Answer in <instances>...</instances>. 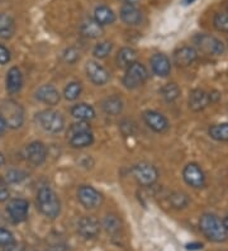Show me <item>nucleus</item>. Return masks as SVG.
Instances as JSON below:
<instances>
[{
	"label": "nucleus",
	"mask_w": 228,
	"mask_h": 251,
	"mask_svg": "<svg viewBox=\"0 0 228 251\" xmlns=\"http://www.w3.org/2000/svg\"><path fill=\"white\" fill-rule=\"evenodd\" d=\"M199 227L203 235L210 241L223 242L227 240L228 231L226 230L223 221L219 220L216 215L205 213L202 216L199 221Z\"/></svg>",
	"instance_id": "1"
},
{
	"label": "nucleus",
	"mask_w": 228,
	"mask_h": 251,
	"mask_svg": "<svg viewBox=\"0 0 228 251\" xmlns=\"http://www.w3.org/2000/svg\"><path fill=\"white\" fill-rule=\"evenodd\" d=\"M37 208L42 215L49 218L58 217L61 212V203L58 197L50 187L40 188L37 193Z\"/></svg>",
	"instance_id": "2"
},
{
	"label": "nucleus",
	"mask_w": 228,
	"mask_h": 251,
	"mask_svg": "<svg viewBox=\"0 0 228 251\" xmlns=\"http://www.w3.org/2000/svg\"><path fill=\"white\" fill-rule=\"evenodd\" d=\"M0 116L3 117L6 127L19 128L25 122V110L19 103L14 100H4L0 103Z\"/></svg>",
	"instance_id": "3"
},
{
	"label": "nucleus",
	"mask_w": 228,
	"mask_h": 251,
	"mask_svg": "<svg viewBox=\"0 0 228 251\" xmlns=\"http://www.w3.org/2000/svg\"><path fill=\"white\" fill-rule=\"evenodd\" d=\"M36 121L41 128L50 133H60L65 128L64 116L55 109H45L37 113Z\"/></svg>",
	"instance_id": "4"
},
{
	"label": "nucleus",
	"mask_w": 228,
	"mask_h": 251,
	"mask_svg": "<svg viewBox=\"0 0 228 251\" xmlns=\"http://www.w3.org/2000/svg\"><path fill=\"white\" fill-rule=\"evenodd\" d=\"M194 45L202 53L207 56H221L225 53V45L222 41L210 34L195 36Z\"/></svg>",
	"instance_id": "5"
},
{
	"label": "nucleus",
	"mask_w": 228,
	"mask_h": 251,
	"mask_svg": "<svg viewBox=\"0 0 228 251\" xmlns=\"http://www.w3.org/2000/svg\"><path fill=\"white\" fill-rule=\"evenodd\" d=\"M147 77H149V71L145 68V65L134 62L129 68H127L125 77H123V85L127 89H137L145 84Z\"/></svg>",
	"instance_id": "6"
},
{
	"label": "nucleus",
	"mask_w": 228,
	"mask_h": 251,
	"mask_svg": "<svg viewBox=\"0 0 228 251\" xmlns=\"http://www.w3.org/2000/svg\"><path fill=\"white\" fill-rule=\"evenodd\" d=\"M132 175L136 181L142 187H151L157 181V169L149 162H140L132 168Z\"/></svg>",
	"instance_id": "7"
},
{
	"label": "nucleus",
	"mask_w": 228,
	"mask_h": 251,
	"mask_svg": "<svg viewBox=\"0 0 228 251\" xmlns=\"http://www.w3.org/2000/svg\"><path fill=\"white\" fill-rule=\"evenodd\" d=\"M6 212L14 224H21V222L27 220L28 212H29V203L23 198L12 199L6 205Z\"/></svg>",
	"instance_id": "8"
},
{
	"label": "nucleus",
	"mask_w": 228,
	"mask_h": 251,
	"mask_svg": "<svg viewBox=\"0 0 228 251\" xmlns=\"http://www.w3.org/2000/svg\"><path fill=\"white\" fill-rule=\"evenodd\" d=\"M77 198L85 208L94 209L101 204L103 197L91 185H81L77 190Z\"/></svg>",
	"instance_id": "9"
},
{
	"label": "nucleus",
	"mask_w": 228,
	"mask_h": 251,
	"mask_svg": "<svg viewBox=\"0 0 228 251\" xmlns=\"http://www.w3.org/2000/svg\"><path fill=\"white\" fill-rule=\"evenodd\" d=\"M182 178L188 185L195 189H201L205 185V175L199 165L192 162L184 168L182 170Z\"/></svg>",
	"instance_id": "10"
},
{
	"label": "nucleus",
	"mask_w": 228,
	"mask_h": 251,
	"mask_svg": "<svg viewBox=\"0 0 228 251\" xmlns=\"http://www.w3.org/2000/svg\"><path fill=\"white\" fill-rule=\"evenodd\" d=\"M85 70L90 81L95 85H104L109 81V73L99 62L90 60L86 62Z\"/></svg>",
	"instance_id": "11"
},
{
	"label": "nucleus",
	"mask_w": 228,
	"mask_h": 251,
	"mask_svg": "<svg viewBox=\"0 0 228 251\" xmlns=\"http://www.w3.org/2000/svg\"><path fill=\"white\" fill-rule=\"evenodd\" d=\"M101 231V226L97 218L93 216H84L77 222V232L84 237V239H94Z\"/></svg>",
	"instance_id": "12"
},
{
	"label": "nucleus",
	"mask_w": 228,
	"mask_h": 251,
	"mask_svg": "<svg viewBox=\"0 0 228 251\" xmlns=\"http://www.w3.org/2000/svg\"><path fill=\"white\" fill-rule=\"evenodd\" d=\"M25 157L34 166L42 165L47 157V149L40 141L30 142L25 149Z\"/></svg>",
	"instance_id": "13"
},
{
	"label": "nucleus",
	"mask_w": 228,
	"mask_h": 251,
	"mask_svg": "<svg viewBox=\"0 0 228 251\" xmlns=\"http://www.w3.org/2000/svg\"><path fill=\"white\" fill-rule=\"evenodd\" d=\"M143 121L152 131L157 132V133H162L169 128V122H167L166 117L156 110H146L143 113Z\"/></svg>",
	"instance_id": "14"
},
{
	"label": "nucleus",
	"mask_w": 228,
	"mask_h": 251,
	"mask_svg": "<svg viewBox=\"0 0 228 251\" xmlns=\"http://www.w3.org/2000/svg\"><path fill=\"white\" fill-rule=\"evenodd\" d=\"M212 103L210 94L202 89H194L189 94V108L194 112L205 109Z\"/></svg>",
	"instance_id": "15"
},
{
	"label": "nucleus",
	"mask_w": 228,
	"mask_h": 251,
	"mask_svg": "<svg viewBox=\"0 0 228 251\" xmlns=\"http://www.w3.org/2000/svg\"><path fill=\"white\" fill-rule=\"evenodd\" d=\"M198 58V51L194 47L190 46H184L180 47L174 52V62L177 65L179 68H186L190 66L193 62Z\"/></svg>",
	"instance_id": "16"
},
{
	"label": "nucleus",
	"mask_w": 228,
	"mask_h": 251,
	"mask_svg": "<svg viewBox=\"0 0 228 251\" xmlns=\"http://www.w3.org/2000/svg\"><path fill=\"white\" fill-rule=\"evenodd\" d=\"M36 98L47 105H56L60 101V93L53 85H42L36 92Z\"/></svg>",
	"instance_id": "17"
},
{
	"label": "nucleus",
	"mask_w": 228,
	"mask_h": 251,
	"mask_svg": "<svg viewBox=\"0 0 228 251\" xmlns=\"http://www.w3.org/2000/svg\"><path fill=\"white\" fill-rule=\"evenodd\" d=\"M151 69L155 75L160 77H166L171 71V64L170 60L167 58V56L162 55V53H155L151 57Z\"/></svg>",
	"instance_id": "18"
},
{
	"label": "nucleus",
	"mask_w": 228,
	"mask_h": 251,
	"mask_svg": "<svg viewBox=\"0 0 228 251\" xmlns=\"http://www.w3.org/2000/svg\"><path fill=\"white\" fill-rule=\"evenodd\" d=\"M121 19L128 25H138L142 22V13L134 4H125L121 8Z\"/></svg>",
	"instance_id": "19"
},
{
	"label": "nucleus",
	"mask_w": 228,
	"mask_h": 251,
	"mask_svg": "<svg viewBox=\"0 0 228 251\" xmlns=\"http://www.w3.org/2000/svg\"><path fill=\"white\" fill-rule=\"evenodd\" d=\"M67 140H69V144L73 147H75V149H84V147H88L90 145H93V142H94V135H93L91 129H85V131L77 132V133H74V135L69 136Z\"/></svg>",
	"instance_id": "20"
},
{
	"label": "nucleus",
	"mask_w": 228,
	"mask_h": 251,
	"mask_svg": "<svg viewBox=\"0 0 228 251\" xmlns=\"http://www.w3.org/2000/svg\"><path fill=\"white\" fill-rule=\"evenodd\" d=\"M23 86V75L18 68H12L6 74V90L10 94H15Z\"/></svg>",
	"instance_id": "21"
},
{
	"label": "nucleus",
	"mask_w": 228,
	"mask_h": 251,
	"mask_svg": "<svg viewBox=\"0 0 228 251\" xmlns=\"http://www.w3.org/2000/svg\"><path fill=\"white\" fill-rule=\"evenodd\" d=\"M94 21L97 22L98 25H101V27L113 25L116 22V14L109 6L99 5L94 10Z\"/></svg>",
	"instance_id": "22"
},
{
	"label": "nucleus",
	"mask_w": 228,
	"mask_h": 251,
	"mask_svg": "<svg viewBox=\"0 0 228 251\" xmlns=\"http://www.w3.org/2000/svg\"><path fill=\"white\" fill-rule=\"evenodd\" d=\"M71 116L80 122H88L95 117V110L86 103H79L71 108Z\"/></svg>",
	"instance_id": "23"
},
{
	"label": "nucleus",
	"mask_w": 228,
	"mask_h": 251,
	"mask_svg": "<svg viewBox=\"0 0 228 251\" xmlns=\"http://www.w3.org/2000/svg\"><path fill=\"white\" fill-rule=\"evenodd\" d=\"M101 108L109 116H118L123 110V100L117 95H112V97L104 99L101 103Z\"/></svg>",
	"instance_id": "24"
},
{
	"label": "nucleus",
	"mask_w": 228,
	"mask_h": 251,
	"mask_svg": "<svg viewBox=\"0 0 228 251\" xmlns=\"http://www.w3.org/2000/svg\"><path fill=\"white\" fill-rule=\"evenodd\" d=\"M137 60V52L131 47H123L117 55V64L119 68H129Z\"/></svg>",
	"instance_id": "25"
},
{
	"label": "nucleus",
	"mask_w": 228,
	"mask_h": 251,
	"mask_svg": "<svg viewBox=\"0 0 228 251\" xmlns=\"http://www.w3.org/2000/svg\"><path fill=\"white\" fill-rule=\"evenodd\" d=\"M81 33L89 38H98L103 34V27L98 25L94 19H86L82 22Z\"/></svg>",
	"instance_id": "26"
},
{
	"label": "nucleus",
	"mask_w": 228,
	"mask_h": 251,
	"mask_svg": "<svg viewBox=\"0 0 228 251\" xmlns=\"http://www.w3.org/2000/svg\"><path fill=\"white\" fill-rule=\"evenodd\" d=\"M15 32L14 21L10 16L0 13V37L1 38H10Z\"/></svg>",
	"instance_id": "27"
},
{
	"label": "nucleus",
	"mask_w": 228,
	"mask_h": 251,
	"mask_svg": "<svg viewBox=\"0 0 228 251\" xmlns=\"http://www.w3.org/2000/svg\"><path fill=\"white\" fill-rule=\"evenodd\" d=\"M209 136L216 141H228V123H219L209 128Z\"/></svg>",
	"instance_id": "28"
},
{
	"label": "nucleus",
	"mask_w": 228,
	"mask_h": 251,
	"mask_svg": "<svg viewBox=\"0 0 228 251\" xmlns=\"http://www.w3.org/2000/svg\"><path fill=\"white\" fill-rule=\"evenodd\" d=\"M161 95L167 103H173L180 97V88L175 83H169L162 86Z\"/></svg>",
	"instance_id": "29"
},
{
	"label": "nucleus",
	"mask_w": 228,
	"mask_h": 251,
	"mask_svg": "<svg viewBox=\"0 0 228 251\" xmlns=\"http://www.w3.org/2000/svg\"><path fill=\"white\" fill-rule=\"evenodd\" d=\"M103 227L105 228L106 232L110 233V235H114V233L119 232V230H121V220L116 215H106L103 221Z\"/></svg>",
	"instance_id": "30"
},
{
	"label": "nucleus",
	"mask_w": 228,
	"mask_h": 251,
	"mask_svg": "<svg viewBox=\"0 0 228 251\" xmlns=\"http://www.w3.org/2000/svg\"><path fill=\"white\" fill-rule=\"evenodd\" d=\"M169 202H170L171 207H174V208L181 209L185 208L186 205H188L189 199L188 196L185 193H182V192H174L169 197Z\"/></svg>",
	"instance_id": "31"
},
{
	"label": "nucleus",
	"mask_w": 228,
	"mask_h": 251,
	"mask_svg": "<svg viewBox=\"0 0 228 251\" xmlns=\"http://www.w3.org/2000/svg\"><path fill=\"white\" fill-rule=\"evenodd\" d=\"M81 92H82L81 84L77 83V81H73V83H69L66 85V88H65L64 90V95L67 100H75V99L79 98Z\"/></svg>",
	"instance_id": "32"
},
{
	"label": "nucleus",
	"mask_w": 228,
	"mask_h": 251,
	"mask_svg": "<svg viewBox=\"0 0 228 251\" xmlns=\"http://www.w3.org/2000/svg\"><path fill=\"white\" fill-rule=\"evenodd\" d=\"M213 25L217 31L228 33V13H217L213 18Z\"/></svg>",
	"instance_id": "33"
},
{
	"label": "nucleus",
	"mask_w": 228,
	"mask_h": 251,
	"mask_svg": "<svg viewBox=\"0 0 228 251\" xmlns=\"http://www.w3.org/2000/svg\"><path fill=\"white\" fill-rule=\"evenodd\" d=\"M25 178H27V174L25 172L19 170V169H10L5 175V180L10 184L22 183Z\"/></svg>",
	"instance_id": "34"
},
{
	"label": "nucleus",
	"mask_w": 228,
	"mask_h": 251,
	"mask_svg": "<svg viewBox=\"0 0 228 251\" xmlns=\"http://www.w3.org/2000/svg\"><path fill=\"white\" fill-rule=\"evenodd\" d=\"M112 50H113V45L110 42H101V43H98L97 46L94 47L93 53H94V56L97 58H105L106 56L112 52Z\"/></svg>",
	"instance_id": "35"
},
{
	"label": "nucleus",
	"mask_w": 228,
	"mask_h": 251,
	"mask_svg": "<svg viewBox=\"0 0 228 251\" xmlns=\"http://www.w3.org/2000/svg\"><path fill=\"white\" fill-rule=\"evenodd\" d=\"M12 244H14V236H13V233L0 227V246L6 248V246L12 245Z\"/></svg>",
	"instance_id": "36"
},
{
	"label": "nucleus",
	"mask_w": 228,
	"mask_h": 251,
	"mask_svg": "<svg viewBox=\"0 0 228 251\" xmlns=\"http://www.w3.org/2000/svg\"><path fill=\"white\" fill-rule=\"evenodd\" d=\"M64 58L65 61L69 62V64H74L79 58V52L75 49H67L64 53Z\"/></svg>",
	"instance_id": "37"
},
{
	"label": "nucleus",
	"mask_w": 228,
	"mask_h": 251,
	"mask_svg": "<svg viewBox=\"0 0 228 251\" xmlns=\"http://www.w3.org/2000/svg\"><path fill=\"white\" fill-rule=\"evenodd\" d=\"M10 61V52L5 46L0 45V65H5Z\"/></svg>",
	"instance_id": "38"
},
{
	"label": "nucleus",
	"mask_w": 228,
	"mask_h": 251,
	"mask_svg": "<svg viewBox=\"0 0 228 251\" xmlns=\"http://www.w3.org/2000/svg\"><path fill=\"white\" fill-rule=\"evenodd\" d=\"M9 198V188L5 181L0 180V202H5Z\"/></svg>",
	"instance_id": "39"
},
{
	"label": "nucleus",
	"mask_w": 228,
	"mask_h": 251,
	"mask_svg": "<svg viewBox=\"0 0 228 251\" xmlns=\"http://www.w3.org/2000/svg\"><path fill=\"white\" fill-rule=\"evenodd\" d=\"M203 249V244L201 242H192V244H188L186 245V250L194 251V250H202Z\"/></svg>",
	"instance_id": "40"
},
{
	"label": "nucleus",
	"mask_w": 228,
	"mask_h": 251,
	"mask_svg": "<svg viewBox=\"0 0 228 251\" xmlns=\"http://www.w3.org/2000/svg\"><path fill=\"white\" fill-rule=\"evenodd\" d=\"M4 251H25V248L21 245V244H12V245L6 246Z\"/></svg>",
	"instance_id": "41"
},
{
	"label": "nucleus",
	"mask_w": 228,
	"mask_h": 251,
	"mask_svg": "<svg viewBox=\"0 0 228 251\" xmlns=\"http://www.w3.org/2000/svg\"><path fill=\"white\" fill-rule=\"evenodd\" d=\"M5 129H6V125H5V122H4L3 117L0 116V136L4 135Z\"/></svg>",
	"instance_id": "42"
},
{
	"label": "nucleus",
	"mask_w": 228,
	"mask_h": 251,
	"mask_svg": "<svg viewBox=\"0 0 228 251\" xmlns=\"http://www.w3.org/2000/svg\"><path fill=\"white\" fill-rule=\"evenodd\" d=\"M121 1L125 4H136L138 0H121Z\"/></svg>",
	"instance_id": "43"
},
{
	"label": "nucleus",
	"mask_w": 228,
	"mask_h": 251,
	"mask_svg": "<svg viewBox=\"0 0 228 251\" xmlns=\"http://www.w3.org/2000/svg\"><path fill=\"white\" fill-rule=\"evenodd\" d=\"M194 1H197V0H182V4H184V5H190V4H193Z\"/></svg>",
	"instance_id": "44"
},
{
	"label": "nucleus",
	"mask_w": 228,
	"mask_h": 251,
	"mask_svg": "<svg viewBox=\"0 0 228 251\" xmlns=\"http://www.w3.org/2000/svg\"><path fill=\"white\" fill-rule=\"evenodd\" d=\"M223 225H225V227H226V230H227V231H228V213H227V215H226L225 220H223Z\"/></svg>",
	"instance_id": "45"
},
{
	"label": "nucleus",
	"mask_w": 228,
	"mask_h": 251,
	"mask_svg": "<svg viewBox=\"0 0 228 251\" xmlns=\"http://www.w3.org/2000/svg\"><path fill=\"white\" fill-rule=\"evenodd\" d=\"M4 161H5V159H4V155L0 152V168L4 165Z\"/></svg>",
	"instance_id": "46"
},
{
	"label": "nucleus",
	"mask_w": 228,
	"mask_h": 251,
	"mask_svg": "<svg viewBox=\"0 0 228 251\" xmlns=\"http://www.w3.org/2000/svg\"><path fill=\"white\" fill-rule=\"evenodd\" d=\"M227 9H228V4H227Z\"/></svg>",
	"instance_id": "47"
}]
</instances>
